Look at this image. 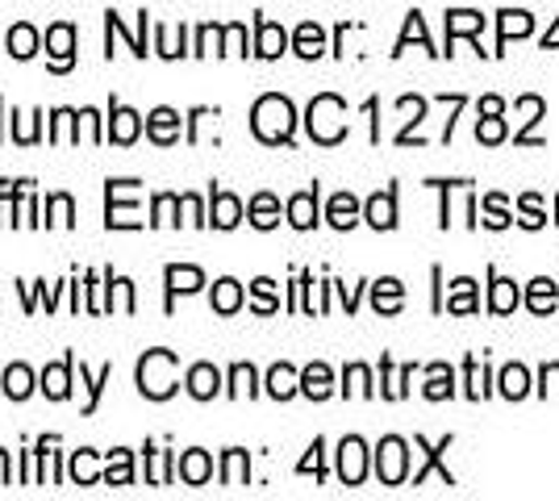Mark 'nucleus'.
<instances>
[{
    "instance_id": "10",
    "label": "nucleus",
    "mask_w": 559,
    "mask_h": 501,
    "mask_svg": "<svg viewBox=\"0 0 559 501\" xmlns=\"http://www.w3.org/2000/svg\"><path fill=\"white\" fill-rule=\"evenodd\" d=\"M146 134H151V143L159 146H171L180 139V114L176 109H155V114H146Z\"/></svg>"
},
{
    "instance_id": "3",
    "label": "nucleus",
    "mask_w": 559,
    "mask_h": 501,
    "mask_svg": "<svg viewBox=\"0 0 559 501\" xmlns=\"http://www.w3.org/2000/svg\"><path fill=\"white\" fill-rule=\"evenodd\" d=\"M176 377H180L176 351L155 347V351H146V356L139 359V389H142V397H151V402H167V397L176 393Z\"/></svg>"
},
{
    "instance_id": "58",
    "label": "nucleus",
    "mask_w": 559,
    "mask_h": 501,
    "mask_svg": "<svg viewBox=\"0 0 559 501\" xmlns=\"http://www.w3.org/2000/svg\"><path fill=\"white\" fill-rule=\"evenodd\" d=\"M543 50H559V17H556V25L543 34Z\"/></svg>"
},
{
    "instance_id": "25",
    "label": "nucleus",
    "mask_w": 559,
    "mask_h": 501,
    "mask_svg": "<svg viewBox=\"0 0 559 501\" xmlns=\"http://www.w3.org/2000/svg\"><path fill=\"white\" fill-rule=\"evenodd\" d=\"M372 306L376 313H396L405 306V285L393 281V276H384V281H376L372 285Z\"/></svg>"
},
{
    "instance_id": "31",
    "label": "nucleus",
    "mask_w": 559,
    "mask_h": 501,
    "mask_svg": "<svg viewBox=\"0 0 559 501\" xmlns=\"http://www.w3.org/2000/svg\"><path fill=\"white\" fill-rule=\"evenodd\" d=\"M518 306H522V293H518V285H513V281H506V276H492L489 310L492 313H513Z\"/></svg>"
},
{
    "instance_id": "59",
    "label": "nucleus",
    "mask_w": 559,
    "mask_h": 501,
    "mask_svg": "<svg viewBox=\"0 0 559 501\" xmlns=\"http://www.w3.org/2000/svg\"><path fill=\"white\" fill-rule=\"evenodd\" d=\"M139 55H146V13H139Z\"/></svg>"
},
{
    "instance_id": "30",
    "label": "nucleus",
    "mask_w": 559,
    "mask_h": 501,
    "mask_svg": "<svg viewBox=\"0 0 559 501\" xmlns=\"http://www.w3.org/2000/svg\"><path fill=\"white\" fill-rule=\"evenodd\" d=\"M180 477H185V485H205V480L213 477V460H210V452L192 448V452L180 455Z\"/></svg>"
},
{
    "instance_id": "47",
    "label": "nucleus",
    "mask_w": 559,
    "mask_h": 501,
    "mask_svg": "<svg viewBox=\"0 0 559 501\" xmlns=\"http://www.w3.org/2000/svg\"><path fill=\"white\" fill-rule=\"evenodd\" d=\"M155 34H159V38H155V47H159V55H164V59H176V55H185V25H180V29H171V25H159Z\"/></svg>"
},
{
    "instance_id": "26",
    "label": "nucleus",
    "mask_w": 559,
    "mask_h": 501,
    "mask_svg": "<svg viewBox=\"0 0 559 501\" xmlns=\"http://www.w3.org/2000/svg\"><path fill=\"white\" fill-rule=\"evenodd\" d=\"M293 47H297V55H301V59H318V55L326 50V29H322L318 22L297 25V34H293Z\"/></svg>"
},
{
    "instance_id": "28",
    "label": "nucleus",
    "mask_w": 559,
    "mask_h": 501,
    "mask_svg": "<svg viewBox=\"0 0 559 501\" xmlns=\"http://www.w3.org/2000/svg\"><path fill=\"white\" fill-rule=\"evenodd\" d=\"M326 217H330V226H334V230H350V226L359 222V201H355L350 192H334V196H330Z\"/></svg>"
},
{
    "instance_id": "4",
    "label": "nucleus",
    "mask_w": 559,
    "mask_h": 501,
    "mask_svg": "<svg viewBox=\"0 0 559 501\" xmlns=\"http://www.w3.org/2000/svg\"><path fill=\"white\" fill-rule=\"evenodd\" d=\"M109 230H134L142 226L139 217V180H109Z\"/></svg>"
},
{
    "instance_id": "51",
    "label": "nucleus",
    "mask_w": 559,
    "mask_h": 501,
    "mask_svg": "<svg viewBox=\"0 0 559 501\" xmlns=\"http://www.w3.org/2000/svg\"><path fill=\"white\" fill-rule=\"evenodd\" d=\"M222 29H226V25H201V34H197V50H192V55H213V50L222 55Z\"/></svg>"
},
{
    "instance_id": "2",
    "label": "nucleus",
    "mask_w": 559,
    "mask_h": 501,
    "mask_svg": "<svg viewBox=\"0 0 559 501\" xmlns=\"http://www.w3.org/2000/svg\"><path fill=\"white\" fill-rule=\"evenodd\" d=\"M305 126H309V139L322 146H338L347 139V105L343 96L322 93L309 100V114H305Z\"/></svg>"
},
{
    "instance_id": "49",
    "label": "nucleus",
    "mask_w": 559,
    "mask_h": 501,
    "mask_svg": "<svg viewBox=\"0 0 559 501\" xmlns=\"http://www.w3.org/2000/svg\"><path fill=\"white\" fill-rule=\"evenodd\" d=\"M47 210H50V217H47L50 226H71V222H75V217H71L75 214V205H71L68 192H55V196L47 201Z\"/></svg>"
},
{
    "instance_id": "39",
    "label": "nucleus",
    "mask_w": 559,
    "mask_h": 501,
    "mask_svg": "<svg viewBox=\"0 0 559 501\" xmlns=\"http://www.w3.org/2000/svg\"><path fill=\"white\" fill-rule=\"evenodd\" d=\"M71 480H75V485H96V480H100V468H96V452L80 448V452L71 455Z\"/></svg>"
},
{
    "instance_id": "19",
    "label": "nucleus",
    "mask_w": 559,
    "mask_h": 501,
    "mask_svg": "<svg viewBox=\"0 0 559 501\" xmlns=\"http://www.w3.org/2000/svg\"><path fill=\"white\" fill-rule=\"evenodd\" d=\"M109 139H114L117 146H130L134 139H139L142 130V118L134 114V109H126V105H114V114H109Z\"/></svg>"
},
{
    "instance_id": "5",
    "label": "nucleus",
    "mask_w": 559,
    "mask_h": 501,
    "mask_svg": "<svg viewBox=\"0 0 559 501\" xmlns=\"http://www.w3.org/2000/svg\"><path fill=\"white\" fill-rule=\"evenodd\" d=\"M376 477L384 480V485H405L409 477V443L405 439H380V448H376Z\"/></svg>"
},
{
    "instance_id": "22",
    "label": "nucleus",
    "mask_w": 559,
    "mask_h": 501,
    "mask_svg": "<svg viewBox=\"0 0 559 501\" xmlns=\"http://www.w3.org/2000/svg\"><path fill=\"white\" fill-rule=\"evenodd\" d=\"M559 306V288L551 276H538V281H531V288H526V310L531 313H551Z\"/></svg>"
},
{
    "instance_id": "14",
    "label": "nucleus",
    "mask_w": 559,
    "mask_h": 501,
    "mask_svg": "<svg viewBox=\"0 0 559 501\" xmlns=\"http://www.w3.org/2000/svg\"><path fill=\"white\" fill-rule=\"evenodd\" d=\"M518 114H526V118H522V130H518V146H543V139L535 134V126L543 121L547 105H543L538 96H522V100H518Z\"/></svg>"
},
{
    "instance_id": "35",
    "label": "nucleus",
    "mask_w": 559,
    "mask_h": 501,
    "mask_svg": "<svg viewBox=\"0 0 559 501\" xmlns=\"http://www.w3.org/2000/svg\"><path fill=\"white\" fill-rule=\"evenodd\" d=\"M247 477H251V460L242 448H230L222 460V485H247Z\"/></svg>"
},
{
    "instance_id": "1",
    "label": "nucleus",
    "mask_w": 559,
    "mask_h": 501,
    "mask_svg": "<svg viewBox=\"0 0 559 501\" xmlns=\"http://www.w3.org/2000/svg\"><path fill=\"white\" fill-rule=\"evenodd\" d=\"M293 126H297V109L293 100L280 93H267L255 100L251 109V130H255L259 143L280 146V143H293Z\"/></svg>"
},
{
    "instance_id": "48",
    "label": "nucleus",
    "mask_w": 559,
    "mask_h": 501,
    "mask_svg": "<svg viewBox=\"0 0 559 501\" xmlns=\"http://www.w3.org/2000/svg\"><path fill=\"white\" fill-rule=\"evenodd\" d=\"M109 377H114V363H105L96 377H88V368L80 363V381L88 384V406H84V414H93V409H96V402H100V389H105V381H109Z\"/></svg>"
},
{
    "instance_id": "53",
    "label": "nucleus",
    "mask_w": 559,
    "mask_h": 501,
    "mask_svg": "<svg viewBox=\"0 0 559 501\" xmlns=\"http://www.w3.org/2000/svg\"><path fill=\"white\" fill-rule=\"evenodd\" d=\"M322 452H326V443H322V439H313V448H309V455H305L301 464H297V473H313L318 480L326 477V464H322Z\"/></svg>"
},
{
    "instance_id": "37",
    "label": "nucleus",
    "mask_w": 559,
    "mask_h": 501,
    "mask_svg": "<svg viewBox=\"0 0 559 501\" xmlns=\"http://www.w3.org/2000/svg\"><path fill=\"white\" fill-rule=\"evenodd\" d=\"M0 389H4L13 402H25V397H29V389H34V372H29L25 363H13V368L4 372V384H0Z\"/></svg>"
},
{
    "instance_id": "60",
    "label": "nucleus",
    "mask_w": 559,
    "mask_h": 501,
    "mask_svg": "<svg viewBox=\"0 0 559 501\" xmlns=\"http://www.w3.org/2000/svg\"><path fill=\"white\" fill-rule=\"evenodd\" d=\"M0 485H9V452H0Z\"/></svg>"
},
{
    "instance_id": "29",
    "label": "nucleus",
    "mask_w": 559,
    "mask_h": 501,
    "mask_svg": "<svg viewBox=\"0 0 559 501\" xmlns=\"http://www.w3.org/2000/svg\"><path fill=\"white\" fill-rule=\"evenodd\" d=\"M447 313H476L480 310V301H476V281H467V276H460V281H451V297L443 301Z\"/></svg>"
},
{
    "instance_id": "36",
    "label": "nucleus",
    "mask_w": 559,
    "mask_h": 501,
    "mask_svg": "<svg viewBox=\"0 0 559 501\" xmlns=\"http://www.w3.org/2000/svg\"><path fill=\"white\" fill-rule=\"evenodd\" d=\"M464 377H467V397H472V402H480V397H489V381H492V372L489 368H485V363H480V359L472 356L464 363Z\"/></svg>"
},
{
    "instance_id": "43",
    "label": "nucleus",
    "mask_w": 559,
    "mask_h": 501,
    "mask_svg": "<svg viewBox=\"0 0 559 501\" xmlns=\"http://www.w3.org/2000/svg\"><path fill=\"white\" fill-rule=\"evenodd\" d=\"M409 43H421V47L430 50V55H439V50L430 47V34H426V22H421V13H409V22H405V34H401V43H396L393 55H401V50L409 47Z\"/></svg>"
},
{
    "instance_id": "61",
    "label": "nucleus",
    "mask_w": 559,
    "mask_h": 501,
    "mask_svg": "<svg viewBox=\"0 0 559 501\" xmlns=\"http://www.w3.org/2000/svg\"><path fill=\"white\" fill-rule=\"evenodd\" d=\"M556 217H559V196H556Z\"/></svg>"
},
{
    "instance_id": "18",
    "label": "nucleus",
    "mask_w": 559,
    "mask_h": 501,
    "mask_svg": "<svg viewBox=\"0 0 559 501\" xmlns=\"http://www.w3.org/2000/svg\"><path fill=\"white\" fill-rule=\"evenodd\" d=\"M217 389H222V372H217L213 363H192V368H188V393H192L197 402H210Z\"/></svg>"
},
{
    "instance_id": "38",
    "label": "nucleus",
    "mask_w": 559,
    "mask_h": 501,
    "mask_svg": "<svg viewBox=\"0 0 559 501\" xmlns=\"http://www.w3.org/2000/svg\"><path fill=\"white\" fill-rule=\"evenodd\" d=\"M343 393L347 397H372V372H368V363H350L347 372H343Z\"/></svg>"
},
{
    "instance_id": "11",
    "label": "nucleus",
    "mask_w": 559,
    "mask_h": 501,
    "mask_svg": "<svg viewBox=\"0 0 559 501\" xmlns=\"http://www.w3.org/2000/svg\"><path fill=\"white\" fill-rule=\"evenodd\" d=\"M210 222L217 230H234L238 222H242V201L234 196V192H222L213 189V205H210Z\"/></svg>"
},
{
    "instance_id": "8",
    "label": "nucleus",
    "mask_w": 559,
    "mask_h": 501,
    "mask_svg": "<svg viewBox=\"0 0 559 501\" xmlns=\"http://www.w3.org/2000/svg\"><path fill=\"white\" fill-rule=\"evenodd\" d=\"M47 50H50V68H55V72H68L71 59H75V25H68V22L50 25Z\"/></svg>"
},
{
    "instance_id": "40",
    "label": "nucleus",
    "mask_w": 559,
    "mask_h": 501,
    "mask_svg": "<svg viewBox=\"0 0 559 501\" xmlns=\"http://www.w3.org/2000/svg\"><path fill=\"white\" fill-rule=\"evenodd\" d=\"M480 210H485V217H480V222H485L489 230H506V226L513 222L510 210H506V196H501V192H489V196L480 201Z\"/></svg>"
},
{
    "instance_id": "45",
    "label": "nucleus",
    "mask_w": 559,
    "mask_h": 501,
    "mask_svg": "<svg viewBox=\"0 0 559 501\" xmlns=\"http://www.w3.org/2000/svg\"><path fill=\"white\" fill-rule=\"evenodd\" d=\"M230 397H255V368L251 363L230 368Z\"/></svg>"
},
{
    "instance_id": "17",
    "label": "nucleus",
    "mask_w": 559,
    "mask_h": 501,
    "mask_svg": "<svg viewBox=\"0 0 559 501\" xmlns=\"http://www.w3.org/2000/svg\"><path fill=\"white\" fill-rule=\"evenodd\" d=\"M284 47H288V34H284L276 22L259 17L255 22V55H263V59H280Z\"/></svg>"
},
{
    "instance_id": "6",
    "label": "nucleus",
    "mask_w": 559,
    "mask_h": 501,
    "mask_svg": "<svg viewBox=\"0 0 559 501\" xmlns=\"http://www.w3.org/2000/svg\"><path fill=\"white\" fill-rule=\"evenodd\" d=\"M338 477L343 485H364L368 477V448H364V439H343L338 443Z\"/></svg>"
},
{
    "instance_id": "32",
    "label": "nucleus",
    "mask_w": 559,
    "mask_h": 501,
    "mask_svg": "<svg viewBox=\"0 0 559 501\" xmlns=\"http://www.w3.org/2000/svg\"><path fill=\"white\" fill-rule=\"evenodd\" d=\"M247 214H251V226H259V230H272V226L280 222V201L272 196V192H255Z\"/></svg>"
},
{
    "instance_id": "21",
    "label": "nucleus",
    "mask_w": 559,
    "mask_h": 501,
    "mask_svg": "<svg viewBox=\"0 0 559 501\" xmlns=\"http://www.w3.org/2000/svg\"><path fill=\"white\" fill-rule=\"evenodd\" d=\"M267 393H272L276 402H288L293 393H301V372H297L293 363H276V368L267 372Z\"/></svg>"
},
{
    "instance_id": "23",
    "label": "nucleus",
    "mask_w": 559,
    "mask_h": 501,
    "mask_svg": "<svg viewBox=\"0 0 559 501\" xmlns=\"http://www.w3.org/2000/svg\"><path fill=\"white\" fill-rule=\"evenodd\" d=\"M71 368H75V359H63V363H50L47 372H43V393H47L50 402H63L71 393Z\"/></svg>"
},
{
    "instance_id": "13",
    "label": "nucleus",
    "mask_w": 559,
    "mask_h": 501,
    "mask_svg": "<svg viewBox=\"0 0 559 501\" xmlns=\"http://www.w3.org/2000/svg\"><path fill=\"white\" fill-rule=\"evenodd\" d=\"M164 276H167V306H171L176 293H197V288L205 285V272L192 267V263H171Z\"/></svg>"
},
{
    "instance_id": "46",
    "label": "nucleus",
    "mask_w": 559,
    "mask_h": 501,
    "mask_svg": "<svg viewBox=\"0 0 559 501\" xmlns=\"http://www.w3.org/2000/svg\"><path fill=\"white\" fill-rule=\"evenodd\" d=\"M251 293H255V313H276L280 310V297H276V281H267V276H259L255 285H251Z\"/></svg>"
},
{
    "instance_id": "42",
    "label": "nucleus",
    "mask_w": 559,
    "mask_h": 501,
    "mask_svg": "<svg viewBox=\"0 0 559 501\" xmlns=\"http://www.w3.org/2000/svg\"><path fill=\"white\" fill-rule=\"evenodd\" d=\"M518 222L526 226V230H543V222H547V214H543V196L538 192H526L522 201H518Z\"/></svg>"
},
{
    "instance_id": "20",
    "label": "nucleus",
    "mask_w": 559,
    "mask_h": 501,
    "mask_svg": "<svg viewBox=\"0 0 559 501\" xmlns=\"http://www.w3.org/2000/svg\"><path fill=\"white\" fill-rule=\"evenodd\" d=\"M301 393L313 397V402H326L330 393H334V372H330L326 363H309L301 372Z\"/></svg>"
},
{
    "instance_id": "34",
    "label": "nucleus",
    "mask_w": 559,
    "mask_h": 501,
    "mask_svg": "<svg viewBox=\"0 0 559 501\" xmlns=\"http://www.w3.org/2000/svg\"><path fill=\"white\" fill-rule=\"evenodd\" d=\"M213 310H217V313H238V310H242V285H238V281H230V276H226V281H217V285H213Z\"/></svg>"
},
{
    "instance_id": "27",
    "label": "nucleus",
    "mask_w": 559,
    "mask_h": 501,
    "mask_svg": "<svg viewBox=\"0 0 559 501\" xmlns=\"http://www.w3.org/2000/svg\"><path fill=\"white\" fill-rule=\"evenodd\" d=\"M4 50H9L13 59H29V55H38V29L17 22L9 34H4Z\"/></svg>"
},
{
    "instance_id": "24",
    "label": "nucleus",
    "mask_w": 559,
    "mask_h": 501,
    "mask_svg": "<svg viewBox=\"0 0 559 501\" xmlns=\"http://www.w3.org/2000/svg\"><path fill=\"white\" fill-rule=\"evenodd\" d=\"M426 397H430V402L455 397V372H451V363H430V368H426Z\"/></svg>"
},
{
    "instance_id": "55",
    "label": "nucleus",
    "mask_w": 559,
    "mask_h": 501,
    "mask_svg": "<svg viewBox=\"0 0 559 501\" xmlns=\"http://www.w3.org/2000/svg\"><path fill=\"white\" fill-rule=\"evenodd\" d=\"M117 297H121V310L134 313V285L130 281H117Z\"/></svg>"
},
{
    "instance_id": "57",
    "label": "nucleus",
    "mask_w": 559,
    "mask_h": 501,
    "mask_svg": "<svg viewBox=\"0 0 559 501\" xmlns=\"http://www.w3.org/2000/svg\"><path fill=\"white\" fill-rule=\"evenodd\" d=\"M480 114H506V100L501 96H485L480 100Z\"/></svg>"
},
{
    "instance_id": "41",
    "label": "nucleus",
    "mask_w": 559,
    "mask_h": 501,
    "mask_svg": "<svg viewBox=\"0 0 559 501\" xmlns=\"http://www.w3.org/2000/svg\"><path fill=\"white\" fill-rule=\"evenodd\" d=\"M105 480H109V485H130V480H134V460H130V452H126V448L109 452V468H105Z\"/></svg>"
},
{
    "instance_id": "56",
    "label": "nucleus",
    "mask_w": 559,
    "mask_h": 501,
    "mask_svg": "<svg viewBox=\"0 0 559 501\" xmlns=\"http://www.w3.org/2000/svg\"><path fill=\"white\" fill-rule=\"evenodd\" d=\"M551 384H556V393H559V363H547V368H543V393H551Z\"/></svg>"
},
{
    "instance_id": "52",
    "label": "nucleus",
    "mask_w": 559,
    "mask_h": 501,
    "mask_svg": "<svg viewBox=\"0 0 559 501\" xmlns=\"http://www.w3.org/2000/svg\"><path fill=\"white\" fill-rule=\"evenodd\" d=\"M222 55H247V25H226L222 29Z\"/></svg>"
},
{
    "instance_id": "15",
    "label": "nucleus",
    "mask_w": 559,
    "mask_h": 501,
    "mask_svg": "<svg viewBox=\"0 0 559 501\" xmlns=\"http://www.w3.org/2000/svg\"><path fill=\"white\" fill-rule=\"evenodd\" d=\"M364 217L372 222L376 230H393V226H396V189L376 192L372 201L364 205Z\"/></svg>"
},
{
    "instance_id": "44",
    "label": "nucleus",
    "mask_w": 559,
    "mask_h": 501,
    "mask_svg": "<svg viewBox=\"0 0 559 501\" xmlns=\"http://www.w3.org/2000/svg\"><path fill=\"white\" fill-rule=\"evenodd\" d=\"M476 139H480L485 146H501L506 143V118H501V114H480Z\"/></svg>"
},
{
    "instance_id": "54",
    "label": "nucleus",
    "mask_w": 559,
    "mask_h": 501,
    "mask_svg": "<svg viewBox=\"0 0 559 501\" xmlns=\"http://www.w3.org/2000/svg\"><path fill=\"white\" fill-rule=\"evenodd\" d=\"M180 201H185V214H188V222H192V226H205V222H210L197 196H180Z\"/></svg>"
},
{
    "instance_id": "7",
    "label": "nucleus",
    "mask_w": 559,
    "mask_h": 501,
    "mask_svg": "<svg viewBox=\"0 0 559 501\" xmlns=\"http://www.w3.org/2000/svg\"><path fill=\"white\" fill-rule=\"evenodd\" d=\"M485 22H489V17H480V13H476V9H451V13H447V55H455V38H472V43H476V34H480V29H485ZM476 47H480V43H476ZM480 55H489V50H480Z\"/></svg>"
},
{
    "instance_id": "33",
    "label": "nucleus",
    "mask_w": 559,
    "mask_h": 501,
    "mask_svg": "<svg viewBox=\"0 0 559 501\" xmlns=\"http://www.w3.org/2000/svg\"><path fill=\"white\" fill-rule=\"evenodd\" d=\"M526 393H531V372H526L522 363H506V368H501V397L522 402Z\"/></svg>"
},
{
    "instance_id": "16",
    "label": "nucleus",
    "mask_w": 559,
    "mask_h": 501,
    "mask_svg": "<svg viewBox=\"0 0 559 501\" xmlns=\"http://www.w3.org/2000/svg\"><path fill=\"white\" fill-rule=\"evenodd\" d=\"M418 448L426 452V460H421V468L414 473V485H421V480L430 477V473H439V477H443V485H455V477H451V468H443V452L451 448V434H447V439L439 443V448H430L426 439H418Z\"/></svg>"
},
{
    "instance_id": "50",
    "label": "nucleus",
    "mask_w": 559,
    "mask_h": 501,
    "mask_svg": "<svg viewBox=\"0 0 559 501\" xmlns=\"http://www.w3.org/2000/svg\"><path fill=\"white\" fill-rule=\"evenodd\" d=\"M185 201L180 196H171V192H159L155 196V217H151V226H167V222H180V217H171L176 210H180Z\"/></svg>"
},
{
    "instance_id": "9",
    "label": "nucleus",
    "mask_w": 559,
    "mask_h": 501,
    "mask_svg": "<svg viewBox=\"0 0 559 501\" xmlns=\"http://www.w3.org/2000/svg\"><path fill=\"white\" fill-rule=\"evenodd\" d=\"M526 34H535V17L531 13H518V9H506L501 17H497V50L492 55H506L513 38H526Z\"/></svg>"
},
{
    "instance_id": "12",
    "label": "nucleus",
    "mask_w": 559,
    "mask_h": 501,
    "mask_svg": "<svg viewBox=\"0 0 559 501\" xmlns=\"http://www.w3.org/2000/svg\"><path fill=\"white\" fill-rule=\"evenodd\" d=\"M288 222L297 230H313L318 226V184L297 192V196H288Z\"/></svg>"
}]
</instances>
